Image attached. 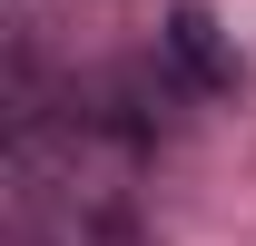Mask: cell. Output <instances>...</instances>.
<instances>
[{
    "label": "cell",
    "instance_id": "1",
    "mask_svg": "<svg viewBox=\"0 0 256 246\" xmlns=\"http://www.w3.org/2000/svg\"><path fill=\"white\" fill-rule=\"evenodd\" d=\"M168 50H178L207 89H226V79H236V60L217 50V20H207V10H178V20H168Z\"/></svg>",
    "mask_w": 256,
    "mask_h": 246
}]
</instances>
